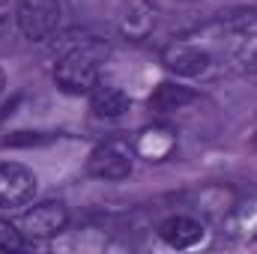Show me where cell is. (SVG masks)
I'll list each match as a JSON object with an SVG mask.
<instances>
[{
	"mask_svg": "<svg viewBox=\"0 0 257 254\" xmlns=\"http://www.w3.org/2000/svg\"><path fill=\"white\" fill-rule=\"evenodd\" d=\"M108 57V45L90 39L72 51H66L54 66V81L63 93L81 96V93H93L99 87V75H102V63Z\"/></svg>",
	"mask_w": 257,
	"mask_h": 254,
	"instance_id": "cell-1",
	"label": "cell"
},
{
	"mask_svg": "<svg viewBox=\"0 0 257 254\" xmlns=\"http://www.w3.org/2000/svg\"><path fill=\"white\" fill-rule=\"evenodd\" d=\"M15 21L30 42H42L60 27V0H18Z\"/></svg>",
	"mask_w": 257,
	"mask_h": 254,
	"instance_id": "cell-2",
	"label": "cell"
},
{
	"mask_svg": "<svg viewBox=\"0 0 257 254\" xmlns=\"http://www.w3.org/2000/svg\"><path fill=\"white\" fill-rule=\"evenodd\" d=\"M87 174L96 177V180H108V183L126 180L128 174H132V150H128V141H120V138L102 141L90 153V159H87Z\"/></svg>",
	"mask_w": 257,
	"mask_h": 254,
	"instance_id": "cell-3",
	"label": "cell"
},
{
	"mask_svg": "<svg viewBox=\"0 0 257 254\" xmlns=\"http://www.w3.org/2000/svg\"><path fill=\"white\" fill-rule=\"evenodd\" d=\"M66 224H69V209H66V203H60V200L36 203L18 221V227H21V233L27 239H51V236L63 233Z\"/></svg>",
	"mask_w": 257,
	"mask_h": 254,
	"instance_id": "cell-4",
	"label": "cell"
},
{
	"mask_svg": "<svg viewBox=\"0 0 257 254\" xmlns=\"http://www.w3.org/2000/svg\"><path fill=\"white\" fill-rule=\"evenodd\" d=\"M36 194V174L18 162L0 165V209H18Z\"/></svg>",
	"mask_w": 257,
	"mask_h": 254,
	"instance_id": "cell-5",
	"label": "cell"
},
{
	"mask_svg": "<svg viewBox=\"0 0 257 254\" xmlns=\"http://www.w3.org/2000/svg\"><path fill=\"white\" fill-rule=\"evenodd\" d=\"M162 63L171 72H177V75L194 78V75H203L209 69V54L203 48L192 45V42H174V45H168L162 51Z\"/></svg>",
	"mask_w": 257,
	"mask_h": 254,
	"instance_id": "cell-6",
	"label": "cell"
},
{
	"mask_svg": "<svg viewBox=\"0 0 257 254\" xmlns=\"http://www.w3.org/2000/svg\"><path fill=\"white\" fill-rule=\"evenodd\" d=\"M159 236L171 245V248H194L197 242H203L206 230L200 221H194L189 215H171L168 221H162Z\"/></svg>",
	"mask_w": 257,
	"mask_h": 254,
	"instance_id": "cell-7",
	"label": "cell"
},
{
	"mask_svg": "<svg viewBox=\"0 0 257 254\" xmlns=\"http://www.w3.org/2000/svg\"><path fill=\"white\" fill-rule=\"evenodd\" d=\"M174 147H177V135L165 126L144 129V132L138 135V141H135V150H138L147 162H162V159H168V156L174 153Z\"/></svg>",
	"mask_w": 257,
	"mask_h": 254,
	"instance_id": "cell-8",
	"label": "cell"
},
{
	"mask_svg": "<svg viewBox=\"0 0 257 254\" xmlns=\"http://www.w3.org/2000/svg\"><path fill=\"white\" fill-rule=\"evenodd\" d=\"M128 108H132V99H128L120 87H102L99 84L90 93V111L99 120H117V117L126 114Z\"/></svg>",
	"mask_w": 257,
	"mask_h": 254,
	"instance_id": "cell-9",
	"label": "cell"
},
{
	"mask_svg": "<svg viewBox=\"0 0 257 254\" xmlns=\"http://www.w3.org/2000/svg\"><path fill=\"white\" fill-rule=\"evenodd\" d=\"M224 233L233 239H257V197L230 209L224 221Z\"/></svg>",
	"mask_w": 257,
	"mask_h": 254,
	"instance_id": "cell-10",
	"label": "cell"
},
{
	"mask_svg": "<svg viewBox=\"0 0 257 254\" xmlns=\"http://www.w3.org/2000/svg\"><path fill=\"white\" fill-rule=\"evenodd\" d=\"M194 93L189 87H180V84H159L156 93L150 96V108L159 111V114H168V111H180L186 102H192Z\"/></svg>",
	"mask_w": 257,
	"mask_h": 254,
	"instance_id": "cell-11",
	"label": "cell"
},
{
	"mask_svg": "<svg viewBox=\"0 0 257 254\" xmlns=\"http://www.w3.org/2000/svg\"><path fill=\"white\" fill-rule=\"evenodd\" d=\"M24 245H27V236L21 233V227L0 218V251H21Z\"/></svg>",
	"mask_w": 257,
	"mask_h": 254,
	"instance_id": "cell-12",
	"label": "cell"
},
{
	"mask_svg": "<svg viewBox=\"0 0 257 254\" xmlns=\"http://www.w3.org/2000/svg\"><path fill=\"white\" fill-rule=\"evenodd\" d=\"M9 18H12V0H0V33L9 27Z\"/></svg>",
	"mask_w": 257,
	"mask_h": 254,
	"instance_id": "cell-13",
	"label": "cell"
},
{
	"mask_svg": "<svg viewBox=\"0 0 257 254\" xmlns=\"http://www.w3.org/2000/svg\"><path fill=\"white\" fill-rule=\"evenodd\" d=\"M3 87H6V75H3V69H0V96H3Z\"/></svg>",
	"mask_w": 257,
	"mask_h": 254,
	"instance_id": "cell-14",
	"label": "cell"
}]
</instances>
